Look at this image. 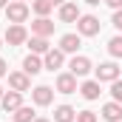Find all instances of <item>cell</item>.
Masks as SVG:
<instances>
[{
	"label": "cell",
	"mask_w": 122,
	"mask_h": 122,
	"mask_svg": "<svg viewBox=\"0 0 122 122\" xmlns=\"http://www.w3.org/2000/svg\"><path fill=\"white\" fill-rule=\"evenodd\" d=\"M26 40H29V31L23 29V23H11L6 29V43L9 46H23Z\"/></svg>",
	"instance_id": "277c9868"
},
{
	"label": "cell",
	"mask_w": 122,
	"mask_h": 122,
	"mask_svg": "<svg viewBox=\"0 0 122 122\" xmlns=\"http://www.w3.org/2000/svg\"><path fill=\"white\" fill-rule=\"evenodd\" d=\"M85 3H88V6H99V0H85Z\"/></svg>",
	"instance_id": "4316f807"
},
{
	"label": "cell",
	"mask_w": 122,
	"mask_h": 122,
	"mask_svg": "<svg viewBox=\"0 0 122 122\" xmlns=\"http://www.w3.org/2000/svg\"><path fill=\"white\" fill-rule=\"evenodd\" d=\"M80 46H82L80 34H62V37H60V48L65 51V54H77Z\"/></svg>",
	"instance_id": "9a60e30c"
},
{
	"label": "cell",
	"mask_w": 122,
	"mask_h": 122,
	"mask_svg": "<svg viewBox=\"0 0 122 122\" xmlns=\"http://www.w3.org/2000/svg\"><path fill=\"white\" fill-rule=\"evenodd\" d=\"M9 85H11V91L26 94L31 88V77L26 74V71H11V74H9Z\"/></svg>",
	"instance_id": "8992f818"
},
{
	"label": "cell",
	"mask_w": 122,
	"mask_h": 122,
	"mask_svg": "<svg viewBox=\"0 0 122 122\" xmlns=\"http://www.w3.org/2000/svg\"><path fill=\"white\" fill-rule=\"evenodd\" d=\"M57 91H60V94H74V91H77V77H74L71 71L57 77Z\"/></svg>",
	"instance_id": "4fadbf2b"
},
{
	"label": "cell",
	"mask_w": 122,
	"mask_h": 122,
	"mask_svg": "<svg viewBox=\"0 0 122 122\" xmlns=\"http://www.w3.org/2000/svg\"><path fill=\"white\" fill-rule=\"evenodd\" d=\"M34 122H51V119H34Z\"/></svg>",
	"instance_id": "f546056e"
},
{
	"label": "cell",
	"mask_w": 122,
	"mask_h": 122,
	"mask_svg": "<svg viewBox=\"0 0 122 122\" xmlns=\"http://www.w3.org/2000/svg\"><path fill=\"white\" fill-rule=\"evenodd\" d=\"M62 62H65V51H62V48H48V51L43 54V68H48V71L62 68Z\"/></svg>",
	"instance_id": "3957f363"
},
{
	"label": "cell",
	"mask_w": 122,
	"mask_h": 122,
	"mask_svg": "<svg viewBox=\"0 0 122 122\" xmlns=\"http://www.w3.org/2000/svg\"><path fill=\"white\" fill-rule=\"evenodd\" d=\"M23 3H26V0H23Z\"/></svg>",
	"instance_id": "d6a6232c"
},
{
	"label": "cell",
	"mask_w": 122,
	"mask_h": 122,
	"mask_svg": "<svg viewBox=\"0 0 122 122\" xmlns=\"http://www.w3.org/2000/svg\"><path fill=\"white\" fill-rule=\"evenodd\" d=\"M6 6H9V3H6V0H0V9H6Z\"/></svg>",
	"instance_id": "f1b7e54d"
},
{
	"label": "cell",
	"mask_w": 122,
	"mask_h": 122,
	"mask_svg": "<svg viewBox=\"0 0 122 122\" xmlns=\"http://www.w3.org/2000/svg\"><path fill=\"white\" fill-rule=\"evenodd\" d=\"M31 99H34V105H51L54 91H51L48 85H37V88L31 91Z\"/></svg>",
	"instance_id": "8fae6325"
},
{
	"label": "cell",
	"mask_w": 122,
	"mask_h": 122,
	"mask_svg": "<svg viewBox=\"0 0 122 122\" xmlns=\"http://www.w3.org/2000/svg\"><path fill=\"white\" fill-rule=\"evenodd\" d=\"M0 48H3V43H0Z\"/></svg>",
	"instance_id": "1f68e13d"
},
{
	"label": "cell",
	"mask_w": 122,
	"mask_h": 122,
	"mask_svg": "<svg viewBox=\"0 0 122 122\" xmlns=\"http://www.w3.org/2000/svg\"><path fill=\"white\" fill-rule=\"evenodd\" d=\"M51 9H54V3H51V0H31V11H34L37 17H48V14H51Z\"/></svg>",
	"instance_id": "d6986e66"
},
{
	"label": "cell",
	"mask_w": 122,
	"mask_h": 122,
	"mask_svg": "<svg viewBox=\"0 0 122 122\" xmlns=\"http://www.w3.org/2000/svg\"><path fill=\"white\" fill-rule=\"evenodd\" d=\"M102 119H108V122H122V105L119 102H105L102 105Z\"/></svg>",
	"instance_id": "7c38bea8"
},
{
	"label": "cell",
	"mask_w": 122,
	"mask_h": 122,
	"mask_svg": "<svg viewBox=\"0 0 122 122\" xmlns=\"http://www.w3.org/2000/svg\"><path fill=\"white\" fill-rule=\"evenodd\" d=\"M0 99H3V85H0Z\"/></svg>",
	"instance_id": "4dcf8cb0"
},
{
	"label": "cell",
	"mask_w": 122,
	"mask_h": 122,
	"mask_svg": "<svg viewBox=\"0 0 122 122\" xmlns=\"http://www.w3.org/2000/svg\"><path fill=\"white\" fill-rule=\"evenodd\" d=\"M111 26H114L117 31H122V9H117V11H114V17H111Z\"/></svg>",
	"instance_id": "cb8c5ba5"
},
{
	"label": "cell",
	"mask_w": 122,
	"mask_h": 122,
	"mask_svg": "<svg viewBox=\"0 0 122 122\" xmlns=\"http://www.w3.org/2000/svg\"><path fill=\"white\" fill-rule=\"evenodd\" d=\"M82 14H80V6L77 3H62L60 6V20L62 23H77Z\"/></svg>",
	"instance_id": "9c48e42d"
},
{
	"label": "cell",
	"mask_w": 122,
	"mask_h": 122,
	"mask_svg": "<svg viewBox=\"0 0 122 122\" xmlns=\"http://www.w3.org/2000/svg\"><path fill=\"white\" fill-rule=\"evenodd\" d=\"M111 97H114V102L122 105V80H114L111 82Z\"/></svg>",
	"instance_id": "7402d4cb"
},
{
	"label": "cell",
	"mask_w": 122,
	"mask_h": 122,
	"mask_svg": "<svg viewBox=\"0 0 122 122\" xmlns=\"http://www.w3.org/2000/svg\"><path fill=\"white\" fill-rule=\"evenodd\" d=\"M77 122H97L94 111H77Z\"/></svg>",
	"instance_id": "603a6c76"
},
{
	"label": "cell",
	"mask_w": 122,
	"mask_h": 122,
	"mask_svg": "<svg viewBox=\"0 0 122 122\" xmlns=\"http://www.w3.org/2000/svg\"><path fill=\"white\" fill-rule=\"evenodd\" d=\"M97 80H99V82H114V80H119V65H117V62H99V65H97Z\"/></svg>",
	"instance_id": "5b68a950"
},
{
	"label": "cell",
	"mask_w": 122,
	"mask_h": 122,
	"mask_svg": "<svg viewBox=\"0 0 122 122\" xmlns=\"http://www.w3.org/2000/svg\"><path fill=\"white\" fill-rule=\"evenodd\" d=\"M51 3H54V6H62V3H65V0H51Z\"/></svg>",
	"instance_id": "83f0119b"
},
{
	"label": "cell",
	"mask_w": 122,
	"mask_h": 122,
	"mask_svg": "<svg viewBox=\"0 0 122 122\" xmlns=\"http://www.w3.org/2000/svg\"><path fill=\"white\" fill-rule=\"evenodd\" d=\"M108 51H111V57H122V37H111L108 40Z\"/></svg>",
	"instance_id": "44dd1931"
},
{
	"label": "cell",
	"mask_w": 122,
	"mask_h": 122,
	"mask_svg": "<svg viewBox=\"0 0 122 122\" xmlns=\"http://www.w3.org/2000/svg\"><path fill=\"white\" fill-rule=\"evenodd\" d=\"M102 29V23H99V17H94V14H82L80 20H77V34L80 37H97Z\"/></svg>",
	"instance_id": "6da1fadb"
},
{
	"label": "cell",
	"mask_w": 122,
	"mask_h": 122,
	"mask_svg": "<svg viewBox=\"0 0 122 122\" xmlns=\"http://www.w3.org/2000/svg\"><path fill=\"white\" fill-rule=\"evenodd\" d=\"M26 43H29L31 54H46V51H48V37H34V34H31Z\"/></svg>",
	"instance_id": "ac0fdd59"
},
{
	"label": "cell",
	"mask_w": 122,
	"mask_h": 122,
	"mask_svg": "<svg viewBox=\"0 0 122 122\" xmlns=\"http://www.w3.org/2000/svg\"><path fill=\"white\" fill-rule=\"evenodd\" d=\"M37 117H34V111H31L29 105H20L17 111H14V122H34Z\"/></svg>",
	"instance_id": "ffe728a7"
},
{
	"label": "cell",
	"mask_w": 122,
	"mask_h": 122,
	"mask_svg": "<svg viewBox=\"0 0 122 122\" xmlns=\"http://www.w3.org/2000/svg\"><path fill=\"white\" fill-rule=\"evenodd\" d=\"M31 34H34V37H51V34H54V23H51L48 17H37V20L31 23Z\"/></svg>",
	"instance_id": "52a82bcc"
},
{
	"label": "cell",
	"mask_w": 122,
	"mask_h": 122,
	"mask_svg": "<svg viewBox=\"0 0 122 122\" xmlns=\"http://www.w3.org/2000/svg\"><path fill=\"white\" fill-rule=\"evenodd\" d=\"M23 71H26L29 77L40 74V71H43V60H40V54H29V57L23 60Z\"/></svg>",
	"instance_id": "e0dca14e"
},
{
	"label": "cell",
	"mask_w": 122,
	"mask_h": 122,
	"mask_svg": "<svg viewBox=\"0 0 122 122\" xmlns=\"http://www.w3.org/2000/svg\"><path fill=\"white\" fill-rule=\"evenodd\" d=\"M80 94H82L88 102L99 99V94H102V88H99V80H88V82H82V85H80Z\"/></svg>",
	"instance_id": "5bb4252c"
},
{
	"label": "cell",
	"mask_w": 122,
	"mask_h": 122,
	"mask_svg": "<svg viewBox=\"0 0 122 122\" xmlns=\"http://www.w3.org/2000/svg\"><path fill=\"white\" fill-rule=\"evenodd\" d=\"M0 105H3V111H9V114H14L20 105H23V94L20 91H9L3 94V99H0Z\"/></svg>",
	"instance_id": "ba28073f"
},
{
	"label": "cell",
	"mask_w": 122,
	"mask_h": 122,
	"mask_svg": "<svg viewBox=\"0 0 122 122\" xmlns=\"http://www.w3.org/2000/svg\"><path fill=\"white\" fill-rule=\"evenodd\" d=\"M105 3H108V6H111L114 11H117V9H122V0H105Z\"/></svg>",
	"instance_id": "d4e9b609"
},
{
	"label": "cell",
	"mask_w": 122,
	"mask_h": 122,
	"mask_svg": "<svg viewBox=\"0 0 122 122\" xmlns=\"http://www.w3.org/2000/svg\"><path fill=\"white\" fill-rule=\"evenodd\" d=\"M68 68H71V74H74V77H85L94 65H91V60H88V57H74V60L68 62Z\"/></svg>",
	"instance_id": "30bf717a"
},
{
	"label": "cell",
	"mask_w": 122,
	"mask_h": 122,
	"mask_svg": "<svg viewBox=\"0 0 122 122\" xmlns=\"http://www.w3.org/2000/svg\"><path fill=\"white\" fill-rule=\"evenodd\" d=\"M9 74V65H6V60H0V77H6Z\"/></svg>",
	"instance_id": "484cf974"
},
{
	"label": "cell",
	"mask_w": 122,
	"mask_h": 122,
	"mask_svg": "<svg viewBox=\"0 0 122 122\" xmlns=\"http://www.w3.org/2000/svg\"><path fill=\"white\" fill-rule=\"evenodd\" d=\"M6 17H9V23H26V17H29V6H26L23 0L9 3V6H6Z\"/></svg>",
	"instance_id": "7a4b0ae2"
},
{
	"label": "cell",
	"mask_w": 122,
	"mask_h": 122,
	"mask_svg": "<svg viewBox=\"0 0 122 122\" xmlns=\"http://www.w3.org/2000/svg\"><path fill=\"white\" fill-rule=\"evenodd\" d=\"M54 122H77V111L71 105H57L54 108Z\"/></svg>",
	"instance_id": "2e32d148"
}]
</instances>
